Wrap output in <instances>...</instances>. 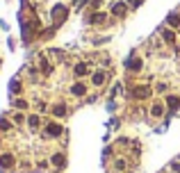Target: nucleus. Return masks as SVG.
I'll return each instance as SVG.
<instances>
[{"label": "nucleus", "instance_id": "6ab92c4d", "mask_svg": "<svg viewBox=\"0 0 180 173\" xmlns=\"http://www.w3.org/2000/svg\"><path fill=\"white\" fill-rule=\"evenodd\" d=\"M14 123H23V114H14Z\"/></svg>", "mask_w": 180, "mask_h": 173}, {"label": "nucleus", "instance_id": "423d86ee", "mask_svg": "<svg viewBox=\"0 0 180 173\" xmlns=\"http://www.w3.org/2000/svg\"><path fill=\"white\" fill-rule=\"evenodd\" d=\"M11 164H14V155H2V157H0V166L9 168Z\"/></svg>", "mask_w": 180, "mask_h": 173}, {"label": "nucleus", "instance_id": "f257e3e1", "mask_svg": "<svg viewBox=\"0 0 180 173\" xmlns=\"http://www.w3.org/2000/svg\"><path fill=\"white\" fill-rule=\"evenodd\" d=\"M62 132H64V127L59 125V123H55V121L46 125V137H59Z\"/></svg>", "mask_w": 180, "mask_h": 173}, {"label": "nucleus", "instance_id": "9d476101", "mask_svg": "<svg viewBox=\"0 0 180 173\" xmlns=\"http://www.w3.org/2000/svg\"><path fill=\"white\" fill-rule=\"evenodd\" d=\"M166 23H169L171 27H178V25H180V16H178V14H171L169 18H166Z\"/></svg>", "mask_w": 180, "mask_h": 173}, {"label": "nucleus", "instance_id": "f03ea898", "mask_svg": "<svg viewBox=\"0 0 180 173\" xmlns=\"http://www.w3.org/2000/svg\"><path fill=\"white\" fill-rule=\"evenodd\" d=\"M132 96L139 98V100H141V98H148L150 96V89H148V86H137V89L132 91Z\"/></svg>", "mask_w": 180, "mask_h": 173}, {"label": "nucleus", "instance_id": "aec40b11", "mask_svg": "<svg viewBox=\"0 0 180 173\" xmlns=\"http://www.w3.org/2000/svg\"><path fill=\"white\" fill-rule=\"evenodd\" d=\"M130 2H132V5H134V7H137V5H139V0H130Z\"/></svg>", "mask_w": 180, "mask_h": 173}, {"label": "nucleus", "instance_id": "20e7f679", "mask_svg": "<svg viewBox=\"0 0 180 173\" xmlns=\"http://www.w3.org/2000/svg\"><path fill=\"white\" fill-rule=\"evenodd\" d=\"M166 105L171 109H180V98L178 96H166Z\"/></svg>", "mask_w": 180, "mask_h": 173}, {"label": "nucleus", "instance_id": "f8f14e48", "mask_svg": "<svg viewBox=\"0 0 180 173\" xmlns=\"http://www.w3.org/2000/svg\"><path fill=\"white\" fill-rule=\"evenodd\" d=\"M87 71H89L87 64H77V66H75V75H84Z\"/></svg>", "mask_w": 180, "mask_h": 173}, {"label": "nucleus", "instance_id": "39448f33", "mask_svg": "<svg viewBox=\"0 0 180 173\" xmlns=\"http://www.w3.org/2000/svg\"><path fill=\"white\" fill-rule=\"evenodd\" d=\"M64 16H66V9H64L62 5H57L55 9H52V18H57V20H62Z\"/></svg>", "mask_w": 180, "mask_h": 173}, {"label": "nucleus", "instance_id": "a211bd4d", "mask_svg": "<svg viewBox=\"0 0 180 173\" xmlns=\"http://www.w3.org/2000/svg\"><path fill=\"white\" fill-rule=\"evenodd\" d=\"M16 107H18V109H25L27 102H25V100H16Z\"/></svg>", "mask_w": 180, "mask_h": 173}, {"label": "nucleus", "instance_id": "1a4fd4ad", "mask_svg": "<svg viewBox=\"0 0 180 173\" xmlns=\"http://www.w3.org/2000/svg\"><path fill=\"white\" fill-rule=\"evenodd\" d=\"M91 82H93V84H96V86H100V84H103V82H105V73H103V71H98L96 75H93V80H91Z\"/></svg>", "mask_w": 180, "mask_h": 173}, {"label": "nucleus", "instance_id": "dca6fc26", "mask_svg": "<svg viewBox=\"0 0 180 173\" xmlns=\"http://www.w3.org/2000/svg\"><path fill=\"white\" fill-rule=\"evenodd\" d=\"M52 164L55 166H64V155H52Z\"/></svg>", "mask_w": 180, "mask_h": 173}, {"label": "nucleus", "instance_id": "6e6552de", "mask_svg": "<svg viewBox=\"0 0 180 173\" xmlns=\"http://www.w3.org/2000/svg\"><path fill=\"white\" fill-rule=\"evenodd\" d=\"M125 66H128L130 71H139V68H141V59H130Z\"/></svg>", "mask_w": 180, "mask_h": 173}, {"label": "nucleus", "instance_id": "2eb2a0df", "mask_svg": "<svg viewBox=\"0 0 180 173\" xmlns=\"http://www.w3.org/2000/svg\"><path fill=\"white\" fill-rule=\"evenodd\" d=\"M162 112H164V107H162V105H153V109H150L153 116H162Z\"/></svg>", "mask_w": 180, "mask_h": 173}, {"label": "nucleus", "instance_id": "0eeeda50", "mask_svg": "<svg viewBox=\"0 0 180 173\" xmlns=\"http://www.w3.org/2000/svg\"><path fill=\"white\" fill-rule=\"evenodd\" d=\"M52 114H55V116H64V114H66V107H64L62 102H59V105H52Z\"/></svg>", "mask_w": 180, "mask_h": 173}, {"label": "nucleus", "instance_id": "4468645a", "mask_svg": "<svg viewBox=\"0 0 180 173\" xmlns=\"http://www.w3.org/2000/svg\"><path fill=\"white\" fill-rule=\"evenodd\" d=\"M162 36H164V41H169V43H173V41H175V36H173V32H171V30H164V32H162Z\"/></svg>", "mask_w": 180, "mask_h": 173}, {"label": "nucleus", "instance_id": "ddd939ff", "mask_svg": "<svg viewBox=\"0 0 180 173\" xmlns=\"http://www.w3.org/2000/svg\"><path fill=\"white\" fill-rule=\"evenodd\" d=\"M114 14H116V16H123L125 14V5H121V2H118V5H114Z\"/></svg>", "mask_w": 180, "mask_h": 173}, {"label": "nucleus", "instance_id": "9b49d317", "mask_svg": "<svg viewBox=\"0 0 180 173\" xmlns=\"http://www.w3.org/2000/svg\"><path fill=\"white\" fill-rule=\"evenodd\" d=\"M39 123H41V121H39V116H30V118H27V125H30L32 130H36V127H39Z\"/></svg>", "mask_w": 180, "mask_h": 173}, {"label": "nucleus", "instance_id": "7ed1b4c3", "mask_svg": "<svg viewBox=\"0 0 180 173\" xmlns=\"http://www.w3.org/2000/svg\"><path fill=\"white\" fill-rule=\"evenodd\" d=\"M71 91H73V96H84V93H87V86H84L82 82H77V84L71 86Z\"/></svg>", "mask_w": 180, "mask_h": 173}, {"label": "nucleus", "instance_id": "f3484780", "mask_svg": "<svg viewBox=\"0 0 180 173\" xmlns=\"http://www.w3.org/2000/svg\"><path fill=\"white\" fill-rule=\"evenodd\" d=\"M91 20H93V23H103V20H105V14H96V16H91Z\"/></svg>", "mask_w": 180, "mask_h": 173}]
</instances>
